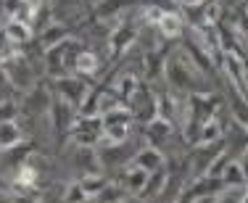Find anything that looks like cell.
<instances>
[{"mask_svg":"<svg viewBox=\"0 0 248 203\" xmlns=\"http://www.w3.org/2000/svg\"><path fill=\"white\" fill-rule=\"evenodd\" d=\"M100 119H103V142L116 145V142L127 140V132H129V111L127 109L116 106L114 111L100 113Z\"/></svg>","mask_w":248,"mask_h":203,"instance_id":"6da1fadb","label":"cell"},{"mask_svg":"<svg viewBox=\"0 0 248 203\" xmlns=\"http://www.w3.org/2000/svg\"><path fill=\"white\" fill-rule=\"evenodd\" d=\"M82 187L87 190V195H95V190L103 187V182H100L98 177H90V180H85V182H82Z\"/></svg>","mask_w":248,"mask_h":203,"instance_id":"5bb4252c","label":"cell"},{"mask_svg":"<svg viewBox=\"0 0 248 203\" xmlns=\"http://www.w3.org/2000/svg\"><path fill=\"white\" fill-rule=\"evenodd\" d=\"M182 3H185V5H201L203 0H182Z\"/></svg>","mask_w":248,"mask_h":203,"instance_id":"ac0fdd59","label":"cell"},{"mask_svg":"<svg viewBox=\"0 0 248 203\" xmlns=\"http://www.w3.org/2000/svg\"><path fill=\"white\" fill-rule=\"evenodd\" d=\"M240 203H248V195H243V201H240Z\"/></svg>","mask_w":248,"mask_h":203,"instance_id":"d6986e66","label":"cell"},{"mask_svg":"<svg viewBox=\"0 0 248 203\" xmlns=\"http://www.w3.org/2000/svg\"><path fill=\"white\" fill-rule=\"evenodd\" d=\"M156 24L167 37H177V34L182 32V21H180V16H174V14H161V19Z\"/></svg>","mask_w":248,"mask_h":203,"instance_id":"52a82bcc","label":"cell"},{"mask_svg":"<svg viewBox=\"0 0 248 203\" xmlns=\"http://www.w3.org/2000/svg\"><path fill=\"white\" fill-rule=\"evenodd\" d=\"M90 195H87V190L82 187V185H72L69 187V198H66V203H82V201H87Z\"/></svg>","mask_w":248,"mask_h":203,"instance_id":"4fadbf2b","label":"cell"},{"mask_svg":"<svg viewBox=\"0 0 248 203\" xmlns=\"http://www.w3.org/2000/svg\"><path fill=\"white\" fill-rule=\"evenodd\" d=\"M116 109V100L111 98V95H103L100 98V113H106V111H114Z\"/></svg>","mask_w":248,"mask_h":203,"instance_id":"2e32d148","label":"cell"},{"mask_svg":"<svg viewBox=\"0 0 248 203\" xmlns=\"http://www.w3.org/2000/svg\"><path fill=\"white\" fill-rule=\"evenodd\" d=\"M5 37H8L11 43H27V40L32 37V32H29V24L11 19L8 27H5Z\"/></svg>","mask_w":248,"mask_h":203,"instance_id":"277c9868","label":"cell"},{"mask_svg":"<svg viewBox=\"0 0 248 203\" xmlns=\"http://www.w3.org/2000/svg\"><path fill=\"white\" fill-rule=\"evenodd\" d=\"M224 177H227V182H232V185H243V182H246L243 166H240V164H227V169H224Z\"/></svg>","mask_w":248,"mask_h":203,"instance_id":"7c38bea8","label":"cell"},{"mask_svg":"<svg viewBox=\"0 0 248 203\" xmlns=\"http://www.w3.org/2000/svg\"><path fill=\"white\" fill-rule=\"evenodd\" d=\"M135 87H138V79H135L132 74H124V77H119V82H116V93L119 95H135Z\"/></svg>","mask_w":248,"mask_h":203,"instance_id":"8fae6325","label":"cell"},{"mask_svg":"<svg viewBox=\"0 0 248 203\" xmlns=\"http://www.w3.org/2000/svg\"><path fill=\"white\" fill-rule=\"evenodd\" d=\"M145 182H148V172H145L143 166H138V164L129 166V172H127L129 190H132V193H140V190H145Z\"/></svg>","mask_w":248,"mask_h":203,"instance_id":"5b68a950","label":"cell"},{"mask_svg":"<svg viewBox=\"0 0 248 203\" xmlns=\"http://www.w3.org/2000/svg\"><path fill=\"white\" fill-rule=\"evenodd\" d=\"M3 5H5V11H8V16L16 19V21L29 24L32 16H34V8L27 3V0H3Z\"/></svg>","mask_w":248,"mask_h":203,"instance_id":"3957f363","label":"cell"},{"mask_svg":"<svg viewBox=\"0 0 248 203\" xmlns=\"http://www.w3.org/2000/svg\"><path fill=\"white\" fill-rule=\"evenodd\" d=\"M219 135H222L219 124H217L214 119H209V122L203 124V129H201V137H198V140H201V145H206V142H214Z\"/></svg>","mask_w":248,"mask_h":203,"instance_id":"9c48e42d","label":"cell"},{"mask_svg":"<svg viewBox=\"0 0 248 203\" xmlns=\"http://www.w3.org/2000/svg\"><path fill=\"white\" fill-rule=\"evenodd\" d=\"M32 182H34V169L24 166V169L19 172V185H32Z\"/></svg>","mask_w":248,"mask_h":203,"instance_id":"9a60e30c","label":"cell"},{"mask_svg":"<svg viewBox=\"0 0 248 203\" xmlns=\"http://www.w3.org/2000/svg\"><path fill=\"white\" fill-rule=\"evenodd\" d=\"M135 164H138V166H143V169L151 174V172H156L158 166H161V156H158L156 151H151V148H148V151H140V153H138Z\"/></svg>","mask_w":248,"mask_h":203,"instance_id":"ba28073f","label":"cell"},{"mask_svg":"<svg viewBox=\"0 0 248 203\" xmlns=\"http://www.w3.org/2000/svg\"><path fill=\"white\" fill-rule=\"evenodd\" d=\"M77 69H79L82 74H95V69H98V58L93 56V53H82V56L77 58Z\"/></svg>","mask_w":248,"mask_h":203,"instance_id":"30bf717a","label":"cell"},{"mask_svg":"<svg viewBox=\"0 0 248 203\" xmlns=\"http://www.w3.org/2000/svg\"><path fill=\"white\" fill-rule=\"evenodd\" d=\"M8 90H11V85H8V77L0 71V103H3L5 98H8Z\"/></svg>","mask_w":248,"mask_h":203,"instance_id":"e0dca14e","label":"cell"},{"mask_svg":"<svg viewBox=\"0 0 248 203\" xmlns=\"http://www.w3.org/2000/svg\"><path fill=\"white\" fill-rule=\"evenodd\" d=\"M21 140V132L14 122H0V148H14Z\"/></svg>","mask_w":248,"mask_h":203,"instance_id":"8992f818","label":"cell"},{"mask_svg":"<svg viewBox=\"0 0 248 203\" xmlns=\"http://www.w3.org/2000/svg\"><path fill=\"white\" fill-rule=\"evenodd\" d=\"M224 63H227V74L232 77V82H235V87H238L240 93L248 98V74H246V66H243V61H240L235 53H227V58H224Z\"/></svg>","mask_w":248,"mask_h":203,"instance_id":"7a4b0ae2","label":"cell"}]
</instances>
